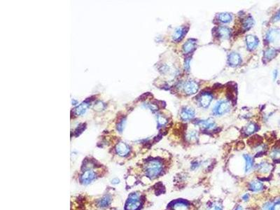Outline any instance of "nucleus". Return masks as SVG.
<instances>
[{
  "mask_svg": "<svg viewBox=\"0 0 280 210\" xmlns=\"http://www.w3.org/2000/svg\"><path fill=\"white\" fill-rule=\"evenodd\" d=\"M270 210H280V199L272 203Z\"/></svg>",
  "mask_w": 280,
  "mask_h": 210,
  "instance_id": "obj_30",
  "label": "nucleus"
},
{
  "mask_svg": "<svg viewBox=\"0 0 280 210\" xmlns=\"http://www.w3.org/2000/svg\"><path fill=\"white\" fill-rule=\"evenodd\" d=\"M190 62H191V57H187L185 60V63H184V68L186 71H189L190 70Z\"/></svg>",
  "mask_w": 280,
  "mask_h": 210,
  "instance_id": "obj_33",
  "label": "nucleus"
},
{
  "mask_svg": "<svg viewBox=\"0 0 280 210\" xmlns=\"http://www.w3.org/2000/svg\"><path fill=\"white\" fill-rule=\"evenodd\" d=\"M277 74H278V72H277V70H274V72H273V75H274V79H275L277 78Z\"/></svg>",
  "mask_w": 280,
  "mask_h": 210,
  "instance_id": "obj_37",
  "label": "nucleus"
},
{
  "mask_svg": "<svg viewBox=\"0 0 280 210\" xmlns=\"http://www.w3.org/2000/svg\"><path fill=\"white\" fill-rule=\"evenodd\" d=\"M243 157L245 160V171H246L247 173H249L251 170V169L253 168L254 160L252 158V157L248 154L244 155Z\"/></svg>",
  "mask_w": 280,
  "mask_h": 210,
  "instance_id": "obj_17",
  "label": "nucleus"
},
{
  "mask_svg": "<svg viewBox=\"0 0 280 210\" xmlns=\"http://www.w3.org/2000/svg\"><path fill=\"white\" fill-rule=\"evenodd\" d=\"M249 189L250 190H251L252 191L258 192L262 191V190L264 189V186L263 184H262L261 181H253L249 184Z\"/></svg>",
  "mask_w": 280,
  "mask_h": 210,
  "instance_id": "obj_19",
  "label": "nucleus"
},
{
  "mask_svg": "<svg viewBox=\"0 0 280 210\" xmlns=\"http://www.w3.org/2000/svg\"><path fill=\"white\" fill-rule=\"evenodd\" d=\"M180 116L184 121H189L195 116V110L191 107H185L181 109Z\"/></svg>",
  "mask_w": 280,
  "mask_h": 210,
  "instance_id": "obj_8",
  "label": "nucleus"
},
{
  "mask_svg": "<svg viewBox=\"0 0 280 210\" xmlns=\"http://www.w3.org/2000/svg\"><path fill=\"white\" fill-rule=\"evenodd\" d=\"M141 206V202L139 201V196L137 193L130 195L126 204V210H137Z\"/></svg>",
  "mask_w": 280,
  "mask_h": 210,
  "instance_id": "obj_3",
  "label": "nucleus"
},
{
  "mask_svg": "<svg viewBox=\"0 0 280 210\" xmlns=\"http://www.w3.org/2000/svg\"><path fill=\"white\" fill-rule=\"evenodd\" d=\"M257 170L260 173L262 174H268L272 170V165L268 162H262L257 166Z\"/></svg>",
  "mask_w": 280,
  "mask_h": 210,
  "instance_id": "obj_16",
  "label": "nucleus"
},
{
  "mask_svg": "<svg viewBox=\"0 0 280 210\" xmlns=\"http://www.w3.org/2000/svg\"><path fill=\"white\" fill-rule=\"evenodd\" d=\"M235 210H242V207L241 206H237Z\"/></svg>",
  "mask_w": 280,
  "mask_h": 210,
  "instance_id": "obj_38",
  "label": "nucleus"
},
{
  "mask_svg": "<svg viewBox=\"0 0 280 210\" xmlns=\"http://www.w3.org/2000/svg\"><path fill=\"white\" fill-rule=\"evenodd\" d=\"M277 50L273 48H270L267 49L264 52V59L266 61H270L274 58L277 56Z\"/></svg>",
  "mask_w": 280,
  "mask_h": 210,
  "instance_id": "obj_21",
  "label": "nucleus"
},
{
  "mask_svg": "<svg viewBox=\"0 0 280 210\" xmlns=\"http://www.w3.org/2000/svg\"><path fill=\"white\" fill-rule=\"evenodd\" d=\"M231 108V104L229 102L221 100L217 102L214 107L213 113L216 116H221L228 112Z\"/></svg>",
  "mask_w": 280,
  "mask_h": 210,
  "instance_id": "obj_2",
  "label": "nucleus"
},
{
  "mask_svg": "<svg viewBox=\"0 0 280 210\" xmlns=\"http://www.w3.org/2000/svg\"><path fill=\"white\" fill-rule=\"evenodd\" d=\"M208 210H223L222 209V207L220 204H214L209 207Z\"/></svg>",
  "mask_w": 280,
  "mask_h": 210,
  "instance_id": "obj_32",
  "label": "nucleus"
},
{
  "mask_svg": "<svg viewBox=\"0 0 280 210\" xmlns=\"http://www.w3.org/2000/svg\"><path fill=\"white\" fill-rule=\"evenodd\" d=\"M187 138H188L189 141H191V142H192V141H195V140H196L197 139L196 132H195V131L191 132L188 134V136H187Z\"/></svg>",
  "mask_w": 280,
  "mask_h": 210,
  "instance_id": "obj_31",
  "label": "nucleus"
},
{
  "mask_svg": "<svg viewBox=\"0 0 280 210\" xmlns=\"http://www.w3.org/2000/svg\"><path fill=\"white\" fill-rule=\"evenodd\" d=\"M158 127H161L162 126H165L167 122V119L165 118V117L162 116V115H158Z\"/></svg>",
  "mask_w": 280,
  "mask_h": 210,
  "instance_id": "obj_29",
  "label": "nucleus"
},
{
  "mask_svg": "<svg viewBox=\"0 0 280 210\" xmlns=\"http://www.w3.org/2000/svg\"><path fill=\"white\" fill-rule=\"evenodd\" d=\"M199 86L197 83L194 81H187L184 86V91L187 95L196 94L198 91Z\"/></svg>",
  "mask_w": 280,
  "mask_h": 210,
  "instance_id": "obj_5",
  "label": "nucleus"
},
{
  "mask_svg": "<svg viewBox=\"0 0 280 210\" xmlns=\"http://www.w3.org/2000/svg\"><path fill=\"white\" fill-rule=\"evenodd\" d=\"M259 129V127L256 124L254 123V122H251V123H249L248 126L245 127V128L244 130V133L246 134V135H249V134H253L254 132H256Z\"/></svg>",
  "mask_w": 280,
  "mask_h": 210,
  "instance_id": "obj_22",
  "label": "nucleus"
},
{
  "mask_svg": "<svg viewBox=\"0 0 280 210\" xmlns=\"http://www.w3.org/2000/svg\"><path fill=\"white\" fill-rule=\"evenodd\" d=\"M280 39V30L277 29H271L267 32L266 40L268 43H274Z\"/></svg>",
  "mask_w": 280,
  "mask_h": 210,
  "instance_id": "obj_6",
  "label": "nucleus"
},
{
  "mask_svg": "<svg viewBox=\"0 0 280 210\" xmlns=\"http://www.w3.org/2000/svg\"><path fill=\"white\" fill-rule=\"evenodd\" d=\"M217 19L218 21L223 23H228V22L232 21V16L228 13H221L219 14L217 16Z\"/></svg>",
  "mask_w": 280,
  "mask_h": 210,
  "instance_id": "obj_20",
  "label": "nucleus"
},
{
  "mask_svg": "<svg viewBox=\"0 0 280 210\" xmlns=\"http://www.w3.org/2000/svg\"><path fill=\"white\" fill-rule=\"evenodd\" d=\"M254 25V20L251 16H249V17L246 18L244 20L243 23H242L243 28L244 29H246V30H247V29H249L251 27H253Z\"/></svg>",
  "mask_w": 280,
  "mask_h": 210,
  "instance_id": "obj_23",
  "label": "nucleus"
},
{
  "mask_svg": "<svg viewBox=\"0 0 280 210\" xmlns=\"http://www.w3.org/2000/svg\"><path fill=\"white\" fill-rule=\"evenodd\" d=\"M126 118L125 116H122L119 119V121L116 124V128H117V130H118L119 132H122V130H123L125 125H126Z\"/></svg>",
  "mask_w": 280,
  "mask_h": 210,
  "instance_id": "obj_27",
  "label": "nucleus"
},
{
  "mask_svg": "<svg viewBox=\"0 0 280 210\" xmlns=\"http://www.w3.org/2000/svg\"><path fill=\"white\" fill-rule=\"evenodd\" d=\"M90 103L86 102L85 100L83 103H81V104H79V106H77L76 108H74L73 110L72 111V114L74 113V116H81V115H83L85 112H86L87 107L88 106Z\"/></svg>",
  "mask_w": 280,
  "mask_h": 210,
  "instance_id": "obj_14",
  "label": "nucleus"
},
{
  "mask_svg": "<svg viewBox=\"0 0 280 210\" xmlns=\"http://www.w3.org/2000/svg\"><path fill=\"white\" fill-rule=\"evenodd\" d=\"M173 210H189V205L184 201H178L173 205Z\"/></svg>",
  "mask_w": 280,
  "mask_h": 210,
  "instance_id": "obj_25",
  "label": "nucleus"
},
{
  "mask_svg": "<svg viewBox=\"0 0 280 210\" xmlns=\"http://www.w3.org/2000/svg\"><path fill=\"white\" fill-rule=\"evenodd\" d=\"M111 202V198L109 196H104V197H102L101 199L99 200L98 201V206L99 207H102V208H104V207H106L109 205Z\"/></svg>",
  "mask_w": 280,
  "mask_h": 210,
  "instance_id": "obj_24",
  "label": "nucleus"
},
{
  "mask_svg": "<svg viewBox=\"0 0 280 210\" xmlns=\"http://www.w3.org/2000/svg\"><path fill=\"white\" fill-rule=\"evenodd\" d=\"M246 43L247 49L249 51H253L259 44V39L254 35L249 34L246 37Z\"/></svg>",
  "mask_w": 280,
  "mask_h": 210,
  "instance_id": "obj_7",
  "label": "nucleus"
},
{
  "mask_svg": "<svg viewBox=\"0 0 280 210\" xmlns=\"http://www.w3.org/2000/svg\"><path fill=\"white\" fill-rule=\"evenodd\" d=\"M116 151L119 156H126L130 153V147L124 142H119L116 146Z\"/></svg>",
  "mask_w": 280,
  "mask_h": 210,
  "instance_id": "obj_11",
  "label": "nucleus"
},
{
  "mask_svg": "<svg viewBox=\"0 0 280 210\" xmlns=\"http://www.w3.org/2000/svg\"><path fill=\"white\" fill-rule=\"evenodd\" d=\"M228 63L232 67H236L238 66L239 64L241 63L242 58L238 53L232 52L228 55Z\"/></svg>",
  "mask_w": 280,
  "mask_h": 210,
  "instance_id": "obj_10",
  "label": "nucleus"
},
{
  "mask_svg": "<svg viewBox=\"0 0 280 210\" xmlns=\"http://www.w3.org/2000/svg\"><path fill=\"white\" fill-rule=\"evenodd\" d=\"M187 32L186 28L184 27H179L175 29L174 33L172 34V39L174 41H179L184 38L185 34Z\"/></svg>",
  "mask_w": 280,
  "mask_h": 210,
  "instance_id": "obj_12",
  "label": "nucleus"
},
{
  "mask_svg": "<svg viewBox=\"0 0 280 210\" xmlns=\"http://www.w3.org/2000/svg\"><path fill=\"white\" fill-rule=\"evenodd\" d=\"M217 36L220 39H228L231 37V31L228 27H220L216 30Z\"/></svg>",
  "mask_w": 280,
  "mask_h": 210,
  "instance_id": "obj_13",
  "label": "nucleus"
},
{
  "mask_svg": "<svg viewBox=\"0 0 280 210\" xmlns=\"http://www.w3.org/2000/svg\"><path fill=\"white\" fill-rule=\"evenodd\" d=\"M162 170V162L157 159L150 160L145 165L146 176L150 179H155L161 173Z\"/></svg>",
  "mask_w": 280,
  "mask_h": 210,
  "instance_id": "obj_1",
  "label": "nucleus"
},
{
  "mask_svg": "<svg viewBox=\"0 0 280 210\" xmlns=\"http://www.w3.org/2000/svg\"><path fill=\"white\" fill-rule=\"evenodd\" d=\"M95 173L92 170H86L84 172L83 174L81 176V182L84 185L89 184L91 182H92L93 180L95 179Z\"/></svg>",
  "mask_w": 280,
  "mask_h": 210,
  "instance_id": "obj_9",
  "label": "nucleus"
},
{
  "mask_svg": "<svg viewBox=\"0 0 280 210\" xmlns=\"http://www.w3.org/2000/svg\"><path fill=\"white\" fill-rule=\"evenodd\" d=\"M272 21H273V22L280 21V9L277 12V13L275 14V15L274 16L273 18H272Z\"/></svg>",
  "mask_w": 280,
  "mask_h": 210,
  "instance_id": "obj_34",
  "label": "nucleus"
},
{
  "mask_svg": "<svg viewBox=\"0 0 280 210\" xmlns=\"http://www.w3.org/2000/svg\"><path fill=\"white\" fill-rule=\"evenodd\" d=\"M198 124L205 130H212L214 128L215 126H216V124H215V122L213 121L212 119H207L200 121L198 122Z\"/></svg>",
  "mask_w": 280,
  "mask_h": 210,
  "instance_id": "obj_18",
  "label": "nucleus"
},
{
  "mask_svg": "<svg viewBox=\"0 0 280 210\" xmlns=\"http://www.w3.org/2000/svg\"><path fill=\"white\" fill-rule=\"evenodd\" d=\"M249 197V194H247V193L244 194V195H243V196H242V200H244V201H247V200H248Z\"/></svg>",
  "mask_w": 280,
  "mask_h": 210,
  "instance_id": "obj_35",
  "label": "nucleus"
},
{
  "mask_svg": "<svg viewBox=\"0 0 280 210\" xmlns=\"http://www.w3.org/2000/svg\"><path fill=\"white\" fill-rule=\"evenodd\" d=\"M119 182H120V180L119 179H114L113 180H112L111 181V183L113 184H119Z\"/></svg>",
  "mask_w": 280,
  "mask_h": 210,
  "instance_id": "obj_36",
  "label": "nucleus"
},
{
  "mask_svg": "<svg viewBox=\"0 0 280 210\" xmlns=\"http://www.w3.org/2000/svg\"><path fill=\"white\" fill-rule=\"evenodd\" d=\"M213 99V96L209 92H202L198 97V103L202 108H207Z\"/></svg>",
  "mask_w": 280,
  "mask_h": 210,
  "instance_id": "obj_4",
  "label": "nucleus"
},
{
  "mask_svg": "<svg viewBox=\"0 0 280 210\" xmlns=\"http://www.w3.org/2000/svg\"><path fill=\"white\" fill-rule=\"evenodd\" d=\"M270 156L274 161H280V146H277L272 150Z\"/></svg>",
  "mask_w": 280,
  "mask_h": 210,
  "instance_id": "obj_26",
  "label": "nucleus"
},
{
  "mask_svg": "<svg viewBox=\"0 0 280 210\" xmlns=\"http://www.w3.org/2000/svg\"><path fill=\"white\" fill-rule=\"evenodd\" d=\"M196 40L190 39L184 44V46H183L184 52H185V53H189V52H192L195 49H196Z\"/></svg>",
  "mask_w": 280,
  "mask_h": 210,
  "instance_id": "obj_15",
  "label": "nucleus"
},
{
  "mask_svg": "<svg viewBox=\"0 0 280 210\" xmlns=\"http://www.w3.org/2000/svg\"><path fill=\"white\" fill-rule=\"evenodd\" d=\"M86 128V123L80 124L79 126L76 127V130H74V135L76 137H78L85 130V129Z\"/></svg>",
  "mask_w": 280,
  "mask_h": 210,
  "instance_id": "obj_28",
  "label": "nucleus"
}]
</instances>
